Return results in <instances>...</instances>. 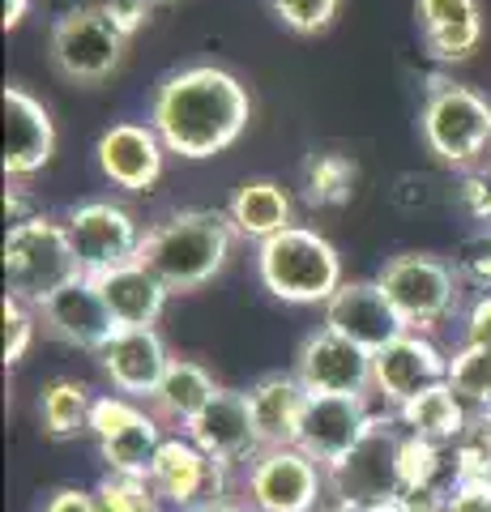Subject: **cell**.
<instances>
[{"label": "cell", "mask_w": 491, "mask_h": 512, "mask_svg": "<svg viewBox=\"0 0 491 512\" xmlns=\"http://www.w3.org/2000/svg\"><path fill=\"white\" fill-rule=\"evenodd\" d=\"M252 120L248 86L223 64H188L158 82L150 99V128L163 137L167 154L214 158L244 137Z\"/></svg>", "instance_id": "6da1fadb"}, {"label": "cell", "mask_w": 491, "mask_h": 512, "mask_svg": "<svg viewBox=\"0 0 491 512\" xmlns=\"http://www.w3.org/2000/svg\"><path fill=\"white\" fill-rule=\"evenodd\" d=\"M235 227L227 214L218 210H176L163 222H154L141 239L137 261L167 286L171 295L197 291V286L214 282L231 261Z\"/></svg>", "instance_id": "7a4b0ae2"}, {"label": "cell", "mask_w": 491, "mask_h": 512, "mask_svg": "<svg viewBox=\"0 0 491 512\" xmlns=\"http://www.w3.org/2000/svg\"><path fill=\"white\" fill-rule=\"evenodd\" d=\"M257 282L278 303H295V308H312V303L334 299L342 278V256L321 231L312 227H287L282 235L257 244Z\"/></svg>", "instance_id": "3957f363"}, {"label": "cell", "mask_w": 491, "mask_h": 512, "mask_svg": "<svg viewBox=\"0 0 491 512\" xmlns=\"http://www.w3.org/2000/svg\"><path fill=\"white\" fill-rule=\"evenodd\" d=\"M77 278L86 274L65 231V218L56 222L39 214L5 231V295L30 303V308H43L56 291H65Z\"/></svg>", "instance_id": "277c9868"}, {"label": "cell", "mask_w": 491, "mask_h": 512, "mask_svg": "<svg viewBox=\"0 0 491 512\" xmlns=\"http://www.w3.org/2000/svg\"><path fill=\"white\" fill-rule=\"evenodd\" d=\"M380 291L389 295V303L398 308L402 325L410 333H436L440 325H449L453 316L466 312V282L457 278V269L449 261H440L432 252H402L389 256L380 265Z\"/></svg>", "instance_id": "5b68a950"}, {"label": "cell", "mask_w": 491, "mask_h": 512, "mask_svg": "<svg viewBox=\"0 0 491 512\" xmlns=\"http://www.w3.org/2000/svg\"><path fill=\"white\" fill-rule=\"evenodd\" d=\"M423 146L453 171H474L491 150V103L487 94L432 77L419 111Z\"/></svg>", "instance_id": "8992f818"}, {"label": "cell", "mask_w": 491, "mask_h": 512, "mask_svg": "<svg viewBox=\"0 0 491 512\" xmlns=\"http://www.w3.org/2000/svg\"><path fill=\"white\" fill-rule=\"evenodd\" d=\"M402 440H406V427L398 423V414L376 410L368 436L329 470V495L338 504H351L363 512L376 504L402 500L406 495L402 491Z\"/></svg>", "instance_id": "52a82bcc"}, {"label": "cell", "mask_w": 491, "mask_h": 512, "mask_svg": "<svg viewBox=\"0 0 491 512\" xmlns=\"http://www.w3.org/2000/svg\"><path fill=\"white\" fill-rule=\"evenodd\" d=\"M235 495L257 512H321L329 495V470L299 444L261 448L235 478Z\"/></svg>", "instance_id": "ba28073f"}, {"label": "cell", "mask_w": 491, "mask_h": 512, "mask_svg": "<svg viewBox=\"0 0 491 512\" xmlns=\"http://www.w3.org/2000/svg\"><path fill=\"white\" fill-rule=\"evenodd\" d=\"M86 436L94 440V453H99L107 474L146 478L171 431L146 402H133V397H124V393H99L94 397V410H90Z\"/></svg>", "instance_id": "9c48e42d"}, {"label": "cell", "mask_w": 491, "mask_h": 512, "mask_svg": "<svg viewBox=\"0 0 491 512\" xmlns=\"http://www.w3.org/2000/svg\"><path fill=\"white\" fill-rule=\"evenodd\" d=\"M124 47H129V35L120 30L107 5H77L65 18H56L52 35H47L52 69L77 86L107 82L120 69Z\"/></svg>", "instance_id": "30bf717a"}, {"label": "cell", "mask_w": 491, "mask_h": 512, "mask_svg": "<svg viewBox=\"0 0 491 512\" xmlns=\"http://www.w3.org/2000/svg\"><path fill=\"white\" fill-rule=\"evenodd\" d=\"M235 478L240 474L227 470L223 461H214L201 444L188 440L184 431H171L163 448H158L146 483L171 512H205V508L231 500Z\"/></svg>", "instance_id": "8fae6325"}, {"label": "cell", "mask_w": 491, "mask_h": 512, "mask_svg": "<svg viewBox=\"0 0 491 512\" xmlns=\"http://www.w3.org/2000/svg\"><path fill=\"white\" fill-rule=\"evenodd\" d=\"M65 231L73 239V252H77V261H82L86 278H99L107 269L137 261L141 239H146V231H141V222L133 218L129 205L107 201V197L73 205L65 214Z\"/></svg>", "instance_id": "7c38bea8"}, {"label": "cell", "mask_w": 491, "mask_h": 512, "mask_svg": "<svg viewBox=\"0 0 491 512\" xmlns=\"http://www.w3.org/2000/svg\"><path fill=\"white\" fill-rule=\"evenodd\" d=\"M449 380V355L432 333H402L372 355V402L385 410H402L410 397Z\"/></svg>", "instance_id": "4fadbf2b"}, {"label": "cell", "mask_w": 491, "mask_h": 512, "mask_svg": "<svg viewBox=\"0 0 491 512\" xmlns=\"http://www.w3.org/2000/svg\"><path fill=\"white\" fill-rule=\"evenodd\" d=\"M291 372L312 397H372V350L325 325L299 342Z\"/></svg>", "instance_id": "5bb4252c"}, {"label": "cell", "mask_w": 491, "mask_h": 512, "mask_svg": "<svg viewBox=\"0 0 491 512\" xmlns=\"http://www.w3.org/2000/svg\"><path fill=\"white\" fill-rule=\"evenodd\" d=\"M94 359H99V372L112 384V393L150 406L154 389L163 384L171 367V350L158 329H116Z\"/></svg>", "instance_id": "9a60e30c"}, {"label": "cell", "mask_w": 491, "mask_h": 512, "mask_svg": "<svg viewBox=\"0 0 491 512\" xmlns=\"http://www.w3.org/2000/svg\"><path fill=\"white\" fill-rule=\"evenodd\" d=\"M94 163H99L103 180L124 192H150L163 180V163H167V146L150 124H112L103 128L94 141Z\"/></svg>", "instance_id": "2e32d148"}, {"label": "cell", "mask_w": 491, "mask_h": 512, "mask_svg": "<svg viewBox=\"0 0 491 512\" xmlns=\"http://www.w3.org/2000/svg\"><path fill=\"white\" fill-rule=\"evenodd\" d=\"M184 436L193 444H201L214 461H223V466L235 470V474H240L265 448L257 419H252L248 393H240V389H218V397L197 414L193 423H188Z\"/></svg>", "instance_id": "e0dca14e"}, {"label": "cell", "mask_w": 491, "mask_h": 512, "mask_svg": "<svg viewBox=\"0 0 491 512\" xmlns=\"http://www.w3.org/2000/svg\"><path fill=\"white\" fill-rule=\"evenodd\" d=\"M376 419L372 397H312L304 410V427H299V448L321 461L325 470H334L351 448L368 436Z\"/></svg>", "instance_id": "ac0fdd59"}, {"label": "cell", "mask_w": 491, "mask_h": 512, "mask_svg": "<svg viewBox=\"0 0 491 512\" xmlns=\"http://www.w3.org/2000/svg\"><path fill=\"white\" fill-rule=\"evenodd\" d=\"M325 329L342 333V338H351L355 346L372 350V355L406 333L398 308H393L389 295L380 291L376 278L372 282H359V278L342 282L334 291V299L325 303Z\"/></svg>", "instance_id": "d6986e66"}, {"label": "cell", "mask_w": 491, "mask_h": 512, "mask_svg": "<svg viewBox=\"0 0 491 512\" xmlns=\"http://www.w3.org/2000/svg\"><path fill=\"white\" fill-rule=\"evenodd\" d=\"M39 320L56 342H65L73 350H90V355H99L107 346V338L116 333V320L107 312L94 278H77L73 286H65V291H56L39 308Z\"/></svg>", "instance_id": "ffe728a7"}, {"label": "cell", "mask_w": 491, "mask_h": 512, "mask_svg": "<svg viewBox=\"0 0 491 512\" xmlns=\"http://www.w3.org/2000/svg\"><path fill=\"white\" fill-rule=\"evenodd\" d=\"M56 154V124L35 94L22 86H5V175L26 180L43 171Z\"/></svg>", "instance_id": "44dd1931"}, {"label": "cell", "mask_w": 491, "mask_h": 512, "mask_svg": "<svg viewBox=\"0 0 491 512\" xmlns=\"http://www.w3.org/2000/svg\"><path fill=\"white\" fill-rule=\"evenodd\" d=\"M248 406L252 419H257L261 444L265 448H282L299 440V427H304V410L312 402V393L304 389V380L295 372H265L248 384Z\"/></svg>", "instance_id": "7402d4cb"}, {"label": "cell", "mask_w": 491, "mask_h": 512, "mask_svg": "<svg viewBox=\"0 0 491 512\" xmlns=\"http://www.w3.org/2000/svg\"><path fill=\"white\" fill-rule=\"evenodd\" d=\"M94 286H99L116 329H158V320L167 312V299H171V291L141 261L107 269V274L94 278Z\"/></svg>", "instance_id": "603a6c76"}, {"label": "cell", "mask_w": 491, "mask_h": 512, "mask_svg": "<svg viewBox=\"0 0 491 512\" xmlns=\"http://www.w3.org/2000/svg\"><path fill=\"white\" fill-rule=\"evenodd\" d=\"M415 18L423 47L440 64L470 60L483 43V9L479 0H415Z\"/></svg>", "instance_id": "cb8c5ba5"}, {"label": "cell", "mask_w": 491, "mask_h": 512, "mask_svg": "<svg viewBox=\"0 0 491 512\" xmlns=\"http://www.w3.org/2000/svg\"><path fill=\"white\" fill-rule=\"evenodd\" d=\"M218 389H223V384L214 380V372L205 363L171 359L163 384H158L154 397H150V410L163 419L167 431H188V423H193L197 414L214 402Z\"/></svg>", "instance_id": "d4e9b609"}, {"label": "cell", "mask_w": 491, "mask_h": 512, "mask_svg": "<svg viewBox=\"0 0 491 512\" xmlns=\"http://www.w3.org/2000/svg\"><path fill=\"white\" fill-rule=\"evenodd\" d=\"M227 218H231V227L240 239L265 244V239L295 227V201H291V192L274 180H244L231 192Z\"/></svg>", "instance_id": "484cf974"}, {"label": "cell", "mask_w": 491, "mask_h": 512, "mask_svg": "<svg viewBox=\"0 0 491 512\" xmlns=\"http://www.w3.org/2000/svg\"><path fill=\"white\" fill-rule=\"evenodd\" d=\"M393 414H398V423L410 431V436L432 440V444H457L462 431L470 427V419H474V414L466 410V402L449 389V384H436V389L410 397V402L402 410H393Z\"/></svg>", "instance_id": "4316f807"}, {"label": "cell", "mask_w": 491, "mask_h": 512, "mask_svg": "<svg viewBox=\"0 0 491 512\" xmlns=\"http://www.w3.org/2000/svg\"><path fill=\"white\" fill-rule=\"evenodd\" d=\"M94 393L86 380L77 376H56L39 389V423L43 436L52 440H73L90 431V410H94Z\"/></svg>", "instance_id": "83f0119b"}, {"label": "cell", "mask_w": 491, "mask_h": 512, "mask_svg": "<svg viewBox=\"0 0 491 512\" xmlns=\"http://www.w3.org/2000/svg\"><path fill=\"white\" fill-rule=\"evenodd\" d=\"M355 158H346L338 150H321L304 163V201L316 205V210H334V205H346L355 192Z\"/></svg>", "instance_id": "f1b7e54d"}, {"label": "cell", "mask_w": 491, "mask_h": 512, "mask_svg": "<svg viewBox=\"0 0 491 512\" xmlns=\"http://www.w3.org/2000/svg\"><path fill=\"white\" fill-rule=\"evenodd\" d=\"M449 389L462 397L470 414H491V346L449 350Z\"/></svg>", "instance_id": "f546056e"}, {"label": "cell", "mask_w": 491, "mask_h": 512, "mask_svg": "<svg viewBox=\"0 0 491 512\" xmlns=\"http://www.w3.org/2000/svg\"><path fill=\"white\" fill-rule=\"evenodd\" d=\"M457 483H491V414H474L462 440L453 444Z\"/></svg>", "instance_id": "4dcf8cb0"}, {"label": "cell", "mask_w": 491, "mask_h": 512, "mask_svg": "<svg viewBox=\"0 0 491 512\" xmlns=\"http://www.w3.org/2000/svg\"><path fill=\"white\" fill-rule=\"evenodd\" d=\"M94 491V512H163V500L154 495L146 478H120L103 474Z\"/></svg>", "instance_id": "1f68e13d"}, {"label": "cell", "mask_w": 491, "mask_h": 512, "mask_svg": "<svg viewBox=\"0 0 491 512\" xmlns=\"http://www.w3.org/2000/svg\"><path fill=\"white\" fill-rule=\"evenodd\" d=\"M342 0H269L274 18L291 30V35H321L334 26Z\"/></svg>", "instance_id": "d6a6232c"}, {"label": "cell", "mask_w": 491, "mask_h": 512, "mask_svg": "<svg viewBox=\"0 0 491 512\" xmlns=\"http://www.w3.org/2000/svg\"><path fill=\"white\" fill-rule=\"evenodd\" d=\"M453 269L466 282L470 295H487L491 291V227L466 235L453 252Z\"/></svg>", "instance_id": "836d02e7"}, {"label": "cell", "mask_w": 491, "mask_h": 512, "mask_svg": "<svg viewBox=\"0 0 491 512\" xmlns=\"http://www.w3.org/2000/svg\"><path fill=\"white\" fill-rule=\"evenodd\" d=\"M5 367H13V363H22L26 359V350L35 346V338H39V308H30V303H22V299H13V295H5Z\"/></svg>", "instance_id": "e575fe53"}, {"label": "cell", "mask_w": 491, "mask_h": 512, "mask_svg": "<svg viewBox=\"0 0 491 512\" xmlns=\"http://www.w3.org/2000/svg\"><path fill=\"white\" fill-rule=\"evenodd\" d=\"M436 197H440V188L427 171H406V175H398V184H393V205L406 210V214L436 205Z\"/></svg>", "instance_id": "d590c367"}, {"label": "cell", "mask_w": 491, "mask_h": 512, "mask_svg": "<svg viewBox=\"0 0 491 512\" xmlns=\"http://www.w3.org/2000/svg\"><path fill=\"white\" fill-rule=\"evenodd\" d=\"M457 205L474 218L491 227V175L487 171H466L462 184H457Z\"/></svg>", "instance_id": "8d00e7d4"}, {"label": "cell", "mask_w": 491, "mask_h": 512, "mask_svg": "<svg viewBox=\"0 0 491 512\" xmlns=\"http://www.w3.org/2000/svg\"><path fill=\"white\" fill-rule=\"evenodd\" d=\"M462 342L466 346H491V291L470 295L462 312Z\"/></svg>", "instance_id": "74e56055"}, {"label": "cell", "mask_w": 491, "mask_h": 512, "mask_svg": "<svg viewBox=\"0 0 491 512\" xmlns=\"http://www.w3.org/2000/svg\"><path fill=\"white\" fill-rule=\"evenodd\" d=\"M436 512H491V483H457Z\"/></svg>", "instance_id": "f35d334b"}, {"label": "cell", "mask_w": 491, "mask_h": 512, "mask_svg": "<svg viewBox=\"0 0 491 512\" xmlns=\"http://www.w3.org/2000/svg\"><path fill=\"white\" fill-rule=\"evenodd\" d=\"M39 512H94V491H86V487H56L39 504Z\"/></svg>", "instance_id": "ab89813d"}, {"label": "cell", "mask_w": 491, "mask_h": 512, "mask_svg": "<svg viewBox=\"0 0 491 512\" xmlns=\"http://www.w3.org/2000/svg\"><path fill=\"white\" fill-rule=\"evenodd\" d=\"M107 9H112V18L120 22V30L124 35H137L141 26H146V18H150V0H107Z\"/></svg>", "instance_id": "60d3db41"}, {"label": "cell", "mask_w": 491, "mask_h": 512, "mask_svg": "<svg viewBox=\"0 0 491 512\" xmlns=\"http://www.w3.org/2000/svg\"><path fill=\"white\" fill-rule=\"evenodd\" d=\"M5 218H9V227H22V222L39 218L35 201H30V192L22 184H9V192H5Z\"/></svg>", "instance_id": "b9f144b4"}, {"label": "cell", "mask_w": 491, "mask_h": 512, "mask_svg": "<svg viewBox=\"0 0 491 512\" xmlns=\"http://www.w3.org/2000/svg\"><path fill=\"white\" fill-rule=\"evenodd\" d=\"M30 13V0H5V13H0V26L5 30H18Z\"/></svg>", "instance_id": "7bdbcfd3"}, {"label": "cell", "mask_w": 491, "mask_h": 512, "mask_svg": "<svg viewBox=\"0 0 491 512\" xmlns=\"http://www.w3.org/2000/svg\"><path fill=\"white\" fill-rule=\"evenodd\" d=\"M368 512H436V508H427L419 500H410V495H402V500H389V504H376Z\"/></svg>", "instance_id": "ee69618b"}, {"label": "cell", "mask_w": 491, "mask_h": 512, "mask_svg": "<svg viewBox=\"0 0 491 512\" xmlns=\"http://www.w3.org/2000/svg\"><path fill=\"white\" fill-rule=\"evenodd\" d=\"M205 512H257L248 500H240V495H231V500H223V504H214V508H205Z\"/></svg>", "instance_id": "f6af8a7d"}, {"label": "cell", "mask_w": 491, "mask_h": 512, "mask_svg": "<svg viewBox=\"0 0 491 512\" xmlns=\"http://www.w3.org/2000/svg\"><path fill=\"white\" fill-rule=\"evenodd\" d=\"M321 512H363V508H351V504H338V500H329Z\"/></svg>", "instance_id": "bcb514c9"}, {"label": "cell", "mask_w": 491, "mask_h": 512, "mask_svg": "<svg viewBox=\"0 0 491 512\" xmlns=\"http://www.w3.org/2000/svg\"><path fill=\"white\" fill-rule=\"evenodd\" d=\"M474 171H487V175H491V150H487V158H483V163L474 167Z\"/></svg>", "instance_id": "7dc6e473"}, {"label": "cell", "mask_w": 491, "mask_h": 512, "mask_svg": "<svg viewBox=\"0 0 491 512\" xmlns=\"http://www.w3.org/2000/svg\"><path fill=\"white\" fill-rule=\"evenodd\" d=\"M150 5H163V0H150Z\"/></svg>", "instance_id": "c3c4849f"}]
</instances>
